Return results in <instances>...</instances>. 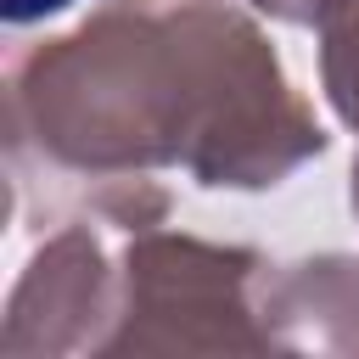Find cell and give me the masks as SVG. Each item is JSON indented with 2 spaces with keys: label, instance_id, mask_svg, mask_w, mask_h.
Segmentation results:
<instances>
[{
  "label": "cell",
  "instance_id": "2",
  "mask_svg": "<svg viewBox=\"0 0 359 359\" xmlns=\"http://www.w3.org/2000/svg\"><path fill=\"white\" fill-rule=\"evenodd\" d=\"M264 269L269 258L252 247L168 224L118 230V309L101 353H269Z\"/></svg>",
  "mask_w": 359,
  "mask_h": 359
},
{
  "label": "cell",
  "instance_id": "6",
  "mask_svg": "<svg viewBox=\"0 0 359 359\" xmlns=\"http://www.w3.org/2000/svg\"><path fill=\"white\" fill-rule=\"evenodd\" d=\"M67 6H79V0H0V17L11 28H22V22H45V17L67 11Z\"/></svg>",
  "mask_w": 359,
  "mask_h": 359
},
{
  "label": "cell",
  "instance_id": "5",
  "mask_svg": "<svg viewBox=\"0 0 359 359\" xmlns=\"http://www.w3.org/2000/svg\"><path fill=\"white\" fill-rule=\"evenodd\" d=\"M314 34H320V90L331 112L359 135V0H325Z\"/></svg>",
  "mask_w": 359,
  "mask_h": 359
},
{
  "label": "cell",
  "instance_id": "4",
  "mask_svg": "<svg viewBox=\"0 0 359 359\" xmlns=\"http://www.w3.org/2000/svg\"><path fill=\"white\" fill-rule=\"evenodd\" d=\"M258 314L269 353L359 359V258L309 252L292 264H269Z\"/></svg>",
  "mask_w": 359,
  "mask_h": 359
},
{
  "label": "cell",
  "instance_id": "8",
  "mask_svg": "<svg viewBox=\"0 0 359 359\" xmlns=\"http://www.w3.org/2000/svg\"><path fill=\"white\" fill-rule=\"evenodd\" d=\"M348 196H353V213H359V157H353V174H348Z\"/></svg>",
  "mask_w": 359,
  "mask_h": 359
},
{
  "label": "cell",
  "instance_id": "7",
  "mask_svg": "<svg viewBox=\"0 0 359 359\" xmlns=\"http://www.w3.org/2000/svg\"><path fill=\"white\" fill-rule=\"evenodd\" d=\"M258 17H275V22H314L325 0H247Z\"/></svg>",
  "mask_w": 359,
  "mask_h": 359
},
{
  "label": "cell",
  "instance_id": "1",
  "mask_svg": "<svg viewBox=\"0 0 359 359\" xmlns=\"http://www.w3.org/2000/svg\"><path fill=\"white\" fill-rule=\"evenodd\" d=\"M325 146L247 0H101L6 67V163L34 230L73 213L163 224L168 168L269 191Z\"/></svg>",
  "mask_w": 359,
  "mask_h": 359
},
{
  "label": "cell",
  "instance_id": "3",
  "mask_svg": "<svg viewBox=\"0 0 359 359\" xmlns=\"http://www.w3.org/2000/svg\"><path fill=\"white\" fill-rule=\"evenodd\" d=\"M118 230L123 224L95 213L45 230L6 297L0 359H73L107 348L118 309Z\"/></svg>",
  "mask_w": 359,
  "mask_h": 359
}]
</instances>
